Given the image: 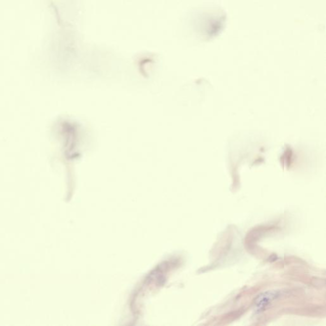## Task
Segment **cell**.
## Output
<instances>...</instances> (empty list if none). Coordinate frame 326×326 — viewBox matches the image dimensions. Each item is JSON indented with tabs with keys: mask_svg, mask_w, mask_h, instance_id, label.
I'll use <instances>...</instances> for the list:
<instances>
[{
	"mask_svg": "<svg viewBox=\"0 0 326 326\" xmlns=\"http://www.w3.org/2000/svg\"><path fill=\"white\" fill-rule=\"evenodd\" d=\"M278 296L279 293L277 291H268V292L262 293L256 298L254 305L256 310L259 312H262Z\"/></svg>",
	"mask_w": 326,
	"mask_h": 326,
	"instance_id": "6da1fadb",
	"label": "cell"
}]
</instances>
